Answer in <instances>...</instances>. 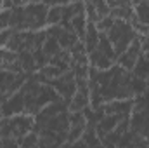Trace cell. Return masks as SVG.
Segmentation results:
<instances>
[{"label": "cell", "mask_w": 149, "mask_h": 148, "mask_svg": "<svg viewBox=\"0 0 149 148\" xmlns=\"http://www.w3.org/2000/svg\"><path fill=\"white\" fill-rule=\"evenodd\" d=\"M109 38H111V47L114 52H121L125 49H128V45H132L134 33L132 28L123 23V21H116L109 30Z\"/></svg>", "instance_id": "1"}, {"label": "cell", "mask_w": 149, "mask_h": 148, "mask_svg": "<svg viewBox=\"0 0 149 148\" xmlns=\"http://www.w3.org/2000/svg\"><path fill=\"white\" fill-rule=\"evenodd\" d=\"M137 18L142 23H149V4H141L137 5Z\"/></svg>", "instance_id": "2"}]
</instances>
